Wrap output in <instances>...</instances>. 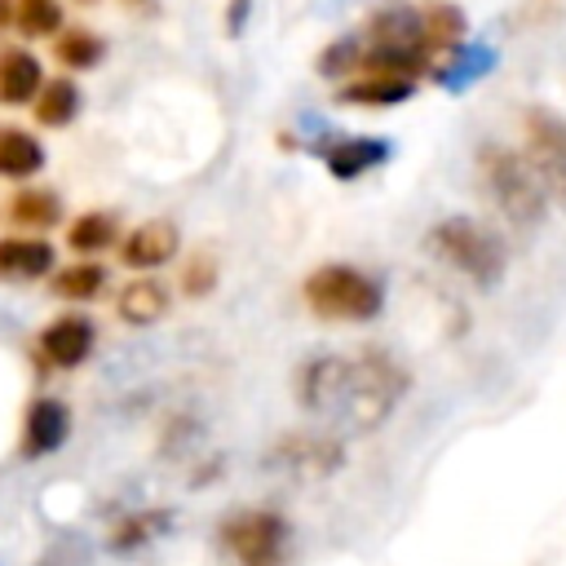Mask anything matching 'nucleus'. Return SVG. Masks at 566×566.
Instances as JSON below:
<instances>
[{
    "instance_id": "9d476101",
    "label": "nucleus",
    "mask_w": 566,
    "mask_h": 566,
    "mask_svg": "<svg viewBox=\"0 0 566 566\" xmlns=\"http://www.w3.org/2000/svg\"><path fill=\"white\" fill-rule=\"evenodd\" d=\"M71 433V407L53 394H40L27 402V416H22V455L27 460H40V455H53Z\"/></svg>"
},
{
    "instance_id": "c85d7f7f",
    "label": "nucleus",
    "mask_w": 566,
    "mask_h": 566,
    "mask_svg": "<svg viewBox=\"0 0 566 566\" xmlns=\"http://www.w3.org/2000/svg\"><path fill=\"white\" fill-rule=\"evenodd\" d=\"M75 4H97V0H75Z\"/></svg>"
},
{
    "instance_id": "b1692460",
    "label": "nucleus",
    "mask_w": 566,
    "mask_h": 566,
    "mask_svg": "<svg viewBox=\"0 0 566 566\" xmlns=\"http://www.w3.org/2000/svg\"><path fill=\"white\" fill-rule=\"evenodd\" d=\"M217 279H221V265H217V256H212L208 248H199V252H190V256L181 261V279H177V292H181V296H190V301H199V296H208V292L217 287Z\"/></svg>"
},
{
    "instance_id": "6e6552de",
    "label": "nucleus",
    "mask_w": 566,
    "mask_h": 566,
    "mask_svg": "<svg viewBox=\"0 0 566 566\" xmlns=\"http://www.w3.org/2000/svg\"><path fill=\"white\" fill-rule=\"evenodd\" d=\"M115 252H119V265H124V270H133V274H155L159 265L177 261V252H181V230H177V221H168V217H150V221L133 226V230L119 239Z\"/></svg>"
},
{
    "instance_id": "7ed1b4c3",
    "label": "nucleus",
    "mask_w": 566,
    "mask_h": 566,
    "mask_svg": "<svg viewBox=\"0 0 566 566\" xmlns=\"http://www.w3.org/2000/svg\"><path fill=\"white\" fill-rule=\"evenodd\" d=\"M429 248H433V256H442L451 270H460L478 287L500 283V274L509 265V252H504L500 234H491L473 217H447V221H438L429 230Z\"/></svg>"
},
{
    "instance_id": "20e7f679",
    "label": "nucleus",
    "mask_w": 566,
    "mask_h": 566,
    "mask_svg": "<svg viewBox=\"0 0 566 566\" xmlns=\"http://www.w3.org/2000/svg\"><path fill=\"white\" fill-rule=\"evenodd\" d=\"M407 389V371L380 354V349H363L358 358H345V380H340V402L358 424H376L394 411V402Z\"/></svg>"
},
{
    "instance_id": "9b49d317",
    "label": "nucleus",
    "mask_w": 566,
    "mask_h": 566,
    "mask_svg": "<svg viewBox=\"0 0 566 566\" xmlns=\"http://www.w3.org/2000/svg\"><path fill=\"white\" fill-rule=\"evenodd\" d=\"M57 270V248L44 234H0V283H35Z\"/></svg>"
},
{
    "instance_id": "4468645a",
    "label": "nucleus",
    "mask_w": 566,
    "mask_h": 566,
    "mask_svg": "<svg viewBox=\"0 0 566 566\" xmlns=\"http://www.w3.org/2000/svg\"><path fill=\"white\" fill-rule=\"evenodd\" d=\"M416 93V80H402V75H354L336 88V102L340 106H367V111H385V106H402L411 102Z\"/></svg>"
},
{
    "instance_id": "2eb2a0df",
    "label": "nucleus",
    "mask_w": 566,
    "mask_h": 566,
    "mask_svg": "<svg viewBox=\"0 0 566 566\" xmlns=\"http://www.w3.org/2000/svg\"><path fill=\"white\" fill-rule=\"evenodd\" d=\"M62 195L49 190V186H22L9 203H4V217L22 230V234H49L53 226H62Z\"/></svg>"
},
{
    "instance_id": "1a4fd4ad",
    "label": "nucleus",
    "mask_w": 566,
    "mask_h": 566,
    "mask_svg": "<svg viewBox=\"0 0 566 566\" xmlns=\"http://www.w3.org/2000/svg\"><path fill=\"white\" fill-rule=\"evenodd\" d=\"M318 159L336 181H358L389 159V142L367 133H345V137H327V146H318Z\"/></svg>"
},
{
    "instance_id": "ddd939ff",
    "label": "nucleus",
    "mask_w": 566,
    "mask_h": 566,
    "mask_svg": "<svg viewBox=\"0 0 566 566\" xmlns=\"http://www.w3.org/2000/svg\"><path fill=\"white\" fill-rule=\"evenodd\" d=\"M40 88H44V62L22 44L0 49V106H31Z\"/></svg>"
},
{
    "instance_id": "393cba45",
    "label": "nucleus",
    "mask_w": 566,
    "mask_h": 566,
    "mask_svg": "<svg viewBox=\"0 0 566 566\" xmlns=\"http://www.w3.org/2000/svg\"><path fill=\"white\" fill-rule=\"evenodd\" d=\"M155 522H159V517H128V522L115 531V548H133V544H146Z\"/></svg>"
},
{
    "instance_id": "f257e3e1",
    "label": "nucleus",
    "mask_w": 566,
    "mask_h": 566,
    "mask_svg": "<svg viewBox=\"0 0 566 566\" xmlns=\"http://www.w3.org/2000/svg\"><path fill=\"white\" fill-rule=\"evenodd\" d=\"M301 296L310 305V314L327 318V323H371L385 310V287L376 274L345 265V261H327L318 270L305 274Z\"/></svg>"
},
{
    "instance_id": "dca6fc26",
    "label": "nucleus",
    "mask_w": 566,
    "mask_h": 566,
    "mask_svg": "<svg viewBox=\"0 0 566 566\" xmlns=\"http://www.w3.org/2000/svg\"><path fill=\"white\" fill-rule=\"evenodd\" d=\"M420 27H424V40H429V53L433 57H451L469 44V18L460 4L451 0H433L420 9Z\"/></svg>"
},
{
    "instance_id": "0eeeda50",
    "label": "nucleus",
    "mask_w": 566,
    "mask_h": 566,
    "mask_svg": "<svg viewBox=\"0 0 566 566\" xmlns=\"http://www.w3.org/2000/svg\"><path fill=\"white\" fill-rule=\"evenodd\" d=\"M97 349V323L80 310H66L57 314L53 323L40 327L35 336V358L40 367H53V371H75L88 363V354Z\"/></svg>"
},
{
    "instance_id": "5701e85b",
    "label": "nucleus",
    "mask_w": 566,
    "mask_h": 566,
    "mask_svg": "<svg viewBox=\"0 0 566 566\" xmlns=\"http://www.w3.org/2000/svg\"><path fill=\"white\" fill-rule=\"evenodd\" d=\"M318 75L323 80H354L358 75V66H363V35H336L323 53H318Z\"/></svg>"
},
{
    "instance_id": "f03ea898",
    "label": "nucleus",
    "mask_w": 566,
    "mask_h": 566,
    "mask_svg": "<svg viewBox=\"0 0 566 566\" xmlns=\"http://www.w3.org/2000/svg\"><path fill=\"white\" fill-rule=\"evenodd\" d=\"M478 172H482V181H486L495 208H500L513 226H535V221L544 217L548 190H544V181L535 177V168H531L517 150L486 142V146L478 150Z\"/></svg>"
},
{
    "instance_id": "bb28decb",
    "label": "nucleus",
    "mask_w": 566,
    "mask_h": 566,
    "mask_svg": "<svg viewBox=\"0 0 566 566\" xmlns=\"http://www.w3.org/2000/svg\"><path fill=\"white\" fill-rule=\"evenodd\" d=\"M128 13H142V18H155L159 13V0H119Z\"/></svg>"
},
{
    "instance_id": "6ab92c4d",
    "label": "nucleus",
    "mask_w": 566,
    "mask_h": 566,
    "mask_svg": "<svg viewBox=\"0 0 566 566\" xmlns=\"http://www.w3.org/2000/svg\"><path fill=\"white\" fill-rule=\"evenodd\" d=\"M102 57H106V40L93 27H84V22H71V27H62L53 35V62L62 71H71V75L102 66Z\"/></svg>"
},
{
    "instance_id": "412c9836",
    "label": "nucleus",
    "mask_w": 566,
    "mask_h": 566,
    "mask_svg": "<svg viewBox=\"0 0 566 566\" xmlns=\"http://www.w3.org/2000/svg\"><path fill=\"white\" fill-rule=\"evenodd\" d=\"M106 283H111L106 265L93 261V256H84V261L66 265V270H53V283L49 287H53V296H62L71 305H84V301H97L106 292Z\"/></svg>"
},
{
    "instance_id": "39448f33",
    "label": "nucleus",
    "mask_w": 566,
    "mask_h": 566,
    "mask_svg": "<svg viewBox=\"0 0 566 566\" xmlns=\"http://www.w3.org/2000/svg\"><path fill=\"white\" fill-rule=\"evenodd\" d=\"M221 548L239 562V566H283V548H287V522L270 509H248L226 517L221 526Z\"/></svg>"
},
{
    "instance_id": "f8f14e48",
    "label": "nucleus",
    "mask_w": 566,
    "mask_h": 566,
    "mask_svg": "<svg viewBox=\"0 0 566 566\" xmlns=\"http://www.w3.org/2000/svg\"><path fill=\"white\" fill-rule=\"evenodd\" d=\"M168 310H172V287L159 274H133L115 292V314L128 327H150V323L168 318Z\"/></svg>"
},
{
    "instance_id": "f3484780",
    "label": "nucleus",
    "mask_w": 566,
    "mask_h": 566,
    "mask_svg": "<svg viewBox=\"0 0 566 566\" xmlns=\"http://www.w3.org/2000/svg\"><path fill=\"white\" fill-rule=\"evenodd\" d=\"M119 239H124V226H119V212L111 208H88L66 226V248L75 256H102L106 248H119Z\"/></svg>"
},
{
    "instance_id": "4be33fe9",
    "label": "nucleus",
    "mask_w": 566,
    "mask_h": 566,
    "mask_svg": "<svg viewBox=\"0 0 566 566\" xmlns=\"http://www.w3.org/2000/svg\"><path fill=\"white\" fill-rule=\"evenodd\" d=\"M13 27L27 40H53L66 27L62 0H13Z\"/></svg>"
},
{
    "instance_id": "423d86ee",
    "label": "nucleus",
    "mask_w": 566,
    "mask_h": 566,
    "mask_svg": "<svg viewBox=\"0 0 566 566\" xmlns=\"http://www.w3.org/2000/svg\"><path fill=\"white\" fill-rule=\"evenodd\" d=\"M522 128H526V164L535 168L544 190L557 203H566V119L544 106H531Z\"/></svg>"
},
{
    "instance_id": "a211bd4d",
    "label": "nucleus",
    "mask_w": 566,
    "mask_h": 566,
    "mask_svg": "<svg viewBox=\"0 0 566 566\" xmlns=\"http://www.w3.org/2000/svg\"><path fill=\"white\" fill-rule=\"evenodd\" d=\"M80 111H84V93H80V84L71 75L44 80V88L31 102V115H35L40 128H71L80 119Z\"/></svg>"
},
{
    "instance_id": "a878e982",
    "label": "nucleus",
    "mask_w": 566,
    "mask_h": 566,
    "mask_svg": "<svg viewBox=\"0 0 566 566\" xmlns=\"http://www.w3.org/2000/svg\"><path fill=\"white\" fill-rule=\"evenodd\" d=\"M248 13H252V0H230L226 4V35H239L243 22H248Z\"/></svg>"
},
{
    "instance_id": "cd10ccee",
    "label": "nucleus",
    "mask_w": 566,
    "mask_h": 566,
    "mask_svg": "<svg viewBox=\"0 0 566 566\" xmlns=\"http://www.w3.org/2000/svg\"><path fill=\"white\" fill-rule=\"evenodd\" d=\"M13 27V0H0V35Z\"/></svg>"
},
{
    "instance_id": "aec40b11",
    "label": "nucleus",
    "mask_w": 566,
    "mask_h": 566,
    "mask_svg": "<svg viewBox=\"0 0 566 566\" xmlns=\"http://www.w3.org/2000/svg\"><path fill=\"white\" fill-rule=\"evenodd\" d=\"M44 168V142L27 128H0V177L27 181Z\"/></svg>"
}]
</instances>
